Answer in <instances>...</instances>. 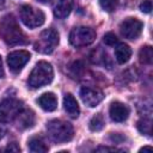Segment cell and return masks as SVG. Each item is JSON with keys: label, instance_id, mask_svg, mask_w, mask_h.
<instances>
[{"label": "cell", "instance_id": "cell-1", "mask_svg": "<svg viewBox=\"0 0 153 153\" xmlns=\"http://www.w3.org/2000/svg\"><path fill=\"white\" fill-rule=\"evenodd\" d=\"M0 36L8 45L27 43V39L13 14H6L0 19Z\"/></svg>", "mask_w": 153, "mask_h": 153}, {"label": "cell", "instance_id": "cell-2", "mask_svg": "<svg viewBox=\"0 0 153 153\" xmlns=\"http://www.w3.org/2000/svg\"><path fill=\"white\" fill-rule=\"evenodd\" d=\"M53 78H54V71L51 65L47 61H39L31 71L27 79V85L31 88H39L44 85L50 84Z\"/></svg>", "mask_w": 153, "mask_h": 153}, {"label": "cell", "instance_id": "cell-3", "mask_svg": "<svg viewBox=\"0 0 153 153\" xmlns=\"http://www.w3.org/2000/svg\"><path fill=\"white\" fill-rule=\"evenodd\" d=\"M47 130L49 136L56 142H67L72 140L74 130L71 123L62 120H51L47 123Z\"/></svg>", "mask_w": 153, "mask_h": 153}, {"label": "cell", "instance_id": "cell-4", "mask_svg": "<svg viewBox=\"0 0 153 153\" xmlns=\"http://www.w3.org/2000/svg\"><path fill=\"white\" fill-rule=\"evenodd\" d=\"M59 44V32L55 29H45L35 43V50L41 54H50Z\"/></svg>", "mask_w": 153, "mask_h": 153}, {"label": "cell", "instance_id": "cell-5", "mask_svg": "<svg viewBox=\"0 0 153 153\" xmlns=\"http://www.w3.org/2000/svg\"><path fill=\"white\" fill-rule=\"evenodd\" d=\"M19 16H20V19L24 23V25L30 27V29H35V27L41 26L45 19V16L41 10L33 8L30 5L20 6Z\"/></svg>", "mask_w": 153, "mask_h": 153}, {"label": "cell", "instance_id": "cell-6", "mask_svg": "<svg viewBox=\"0 0 153 153\" xmlns=\"http://www.w3.org/2000/svg\"><path fill=\"white\" fill-rule=\"evenodd\" d=\"M96 39V31L88 26L74 27L69 33V43L73 47H86Z\"/></svg>", "mask_w": 153, "mask_h": 153}, {"label": "cell", "instance_id": "cell-7", "mask_svg": "<svg viewBox=\"0 0 153 153\" xmlns=\"http://www.w3.org/2000/svg\"><path fill=\"white\" fill-rule=\"evenodd\" d=\"M23 110V103L16 98H7L0 102V122L7 123L18 116Z\"/></svg>", "mask_w": 153, "mask_h": 153}, {"label": "cell", "instance_id": "cell-8", "mask_svg": "<svg viewBox=\"0 0 153 153\" xmlns=\"http://www.w3.org/2000/svg\"><path fill=\"white\" fill-rule=\"evenodd\" d=\"M143 24L136 18H127L120 25L121 35L128 39H136L142 32Z\"/></svg>", "mask_w": 153, "mask_h": 153}, {"label": "cell", "instance_id": "cell-9", "mask_svg": "<svg viewBox=\"0 0 153 153\" xmlns=\"http://www.w3.org/2000/svg\"><path fill=\"white\" fill-rule=\"evenodd\" d=\"M31 55L26 50H16L8 54L7 65L13 73H18L30 60Z\"/></svg>", "mask_w": 153, "mask_h": 153}, {"label": "cell", "instance_id": "cell-10", "mask_svg": "<svg viewBox=\"0 0 153 153\" xmlns=\"http://www.w3.org/2000/svg\"><path fill=\"white\" fill-rule=\"evenodd\" d=\"M80 97L82 99V102L90 106V108H94L97 106L104 98V94L98 88H93V87H82L80 90Z\"/></svg>", "mask_w": 153, "mask_h": 153}, {"label": "cell", "instance_id": "cell-11", "mask_svg": "<svg viewBox=\"0 0 153 153\" xmlns=\"http://www.w3.org/2000/svg\"><path fill=\"white\" fill-rule=\"evenodd\" d=\"M109 114L112 121L115 122H124L129 116V109L127 105L120 102H114L110 105Z\"/></svg>", "mask_w": 153, "mask_h": 153}, {"label": "cell", "instance_id": "cell-12", "mask_svg": "<svg viewBox=\"0 0 153 153\" xmlns=\"http://www.w3.org/2000/svg\"><path fill=\"white\" fill-rule=\"evenodd\" d=\"M73 8V0H57L54 6V16L57 19H63L69 16Z\"/></svg>", "mask_w": 153, "mask_h": 153}, {"label": "cell", "instance_id": "cell-13", "mask_svg": "<svg viewBox=\"0 0 153 153\" xmlns=\"http://www.w3.org/2000/svg\"><path fill=\"white\" fill-rule=\"evenodd\" d=\"M37 103L44 111H54L57 108V98L51 92H47L39 96Z\"/></svg>", "mask_w": 153, "mask_h": 153}, {"label": "cell", "instance_id": "cell-14", "mask_svg": "<svg viewBox=\"0 0 153 153\" xmlns=\"http://www.w3.org/2000/svg\"><path fill=\"white\" fill-rule=\"evenodd\" d=\"M63 108L66 110V112L72 117V118H76L80 114V108L79 104L76 102V99L71 94V93H66L63 97Z\"/></svg>", "mask_w": 153, "mask_h": 153}, {"label": "cell", "instance_id": "cell-15", "mask_svg": "<svg viewBox=\"0 0 153 153\" xmlns=\"http://www.w3.org/2000/svg\"><path fill=\"white\" fill-rule=\"evenodd\" d=\"M17 120V126L18 128L20 129H26V128H30L33 126V122H35V115L31 110H22L18 116L16 117Z\"/></svg>", "mask_w": 153, "mask_h": 153}, {"label": "cell", "instance_id": "cell-16", "mask_svg": "<svg viewBox=\"0 0 153 153\" xmlns=\"http://www.w3.org/2000/svg\"><path fill=\"white\" fill-rule=\"evenodd\" d=\"M130 56H131V49L128 44H124V43L117 44V47L115 48V57L118 63L123 65L128 62Z\"/></svg>", "mask_w": 153, "mask_h": 153}, {"label": "cell", "instance_id": "cell-17", "mask_svg": "<svg viewBox=\"0 0 153 153\" xmlns=\"http://www.w3.org/2000/svg\"><path fill=\"white\" fill-rule=\"evenodd\" d=\"M27 146H29V149L31 152H35V153H45L48 152V146L47 143L44 142V140L39 136H33L27 142Z\"/></svg>", "mask_w": 153, "mask_h": 153}, {"label": "cell", "instance_id": "cell-18", "mask_svg": "<svg viewBox=\"0 0 153 153\" xmlns=\"http://www.w3.org/2000/svg\"><path fill=\"white\" fill-rule=\"evenodd\" d=\"M152 59H153V49L149 45H145L140 49L139 51V60L141 63L145 65H149L152 63Z\"/></svg>", "mask_w": 153, "mask_h": 153}, {"label": "cell", "instance_id": "cell-19", "mask_svg": "<svg viewBox=\"0 0 153 153\" xmlns=\"http://www.w3.org/2000/svg\"><path fill=\"white\" fill-rule=\"evenodd\" d=\"M104 126H105V121L102 114H97L96 116H93L88 123V127L92 131H99L104 128Z\"/></svg>", "mask_w": 153, "mask_h": 153}, {"label": "cell", "instance_id": "cell-20", "mask_svg": "<svg viewBox=\"0 0 153 153\" xmlns=\"http://www.w3.org/2000/svg\"><path fill=\"white\" fill-rule=\"evenodd\" d=\"M139 131L141 134H145V135H151L152 133V124H151V120L149 118H142L137 122L136 124Z\"/></svg>", "mask_w": 153, "mask_h": 153}, {"label": "cell", "instance_id": "cell-21", "mask_svg": "<svg viewBox=\"0 0 153 153\" xmlns=\"http://www.w3.org/2000/svg\"><path fill=\"white\" fill-rule=\"evenodd\" d=\"M117 4H118V0H99L100 7H102L104 11H106V12H112V11H115Z\"/></svg>", "mask_w": 153, "mask_h": 153}, {"label": "cell", "instance_id": "cell-22", "mask_svg": "<svg viewBox=\"0 0 153 153\" xmlns=\"http://www.w3.org/2000/svg\"><path fill=\"white\" fill-rule=\"evenodd\" d=\"M103 41H104V43H105L106 45H110V47H112V45H115V44L118 43V38H117L116 35L112 33V32H108V33H105Z\"/></svg>", "mask_w": 153, "mask_h": 153}, {"label": "cell", "instance_id": "cell-23", "mask_svg": "<svg viewBox=\"0 0 153 153\" xmlns=\"http://www.w3.org/2000/svg\"><path fill=\"white\" fill-rule=\"evenodd\" d=\"M140 10H141L143 13H149L151 10H152V1H151V0L143 1V2L140 5Z\"/></svg>", "mask_w": 153, "mask_h": 153}, {"label": "cell", "instance_id": "cell-24", "mask_svg": "<svg viewBox=\"0 0 153 153\" xmlns=\"http://www.w3.org/2000/svg\"><path fill=\"white\" fill-rule=\"evenodd\" d=\"M94 151L96 152H123V149H120V148H116V147H105V146L97 147Z\"/></svg>", "mask_w": 153, "mask_h": 153}, {"label": "cell", "instance_id": "cell-25", "mask_svg": "<svg viewBox=\"0 0 153 153\" xmlns=\"http://www.w3.org/2000/svg\"><path fill=\"white\" fill-rule=\"evenodd\" d=\"M4 151H10V152H19L20 151V148H19V146H17V143L16 142H12V143H10Z\"/></svg>", "mask_w": 153, "mask_h": 153}, {"label": "cell", "instance_id": "cell-26", "mask_svg": "<svg viewBox=\"0 0 153 153\" xmlns=\"http://www.w3.org/2000/svg\"><path fill=\"white\" fill-rule=\"evenodd\" d=\"M152 152L153 151V148L151 147V146H145V147H142V148H140V152Z\"/></svg>", "mask_w": 153, "mask_h": 153}, {"label": "cell", "instance_id": "cell-27", "mask_svg": "<svg viewBox=\"0 0 153 153\" xmlns=\"http://www.w3.org/2000/svg\"><path fill=\"white\" fill-rule=\"evenodd\" d=\"M6 5V0H0V10H2Z\"/></svg>", "mask_w": 153, "mask_h": 153}, {"label": "cell", "instance_id": "cell-28", "mask_svg": "<svg viewBox=\"0 0 153 153\" xmlns=\"http://www.w3.org/2000/svg\"><path fill=\"white\" fill-rule=\"evenodd\" d=\"M0 74L2 76V61H1V56H0Z\"/></svg>", "mask_w": 153, "mask_h": 153}, {"label": "cell", "instance_id": "cell-29", "mask_svg": "<svg viewBox=\"0 0 153 153\" xmlns=\"http://www.w3.org/2000/svg\"><path fill=\"white\" fill-rule=\"evenodd\" d=\"M37 1H39L41 4H48L50 0H37Z\"/></svg>", "mask_w": 153, "mask_h": 153}, {"label": "cell", "instance_id": "cell-30", "mask_svg": "<svg viewBox=\"0 0 153 153\" xmlns=\"http://www.w3.org/2000/svg\"><path fill=\"white\" fill-rule=\"evenodd\" d=\"M2 133H4V131H2V129H0V139L2 137Z\"/></svg>", "mask_w": 153, "mask_h": 153}]
</instances>
